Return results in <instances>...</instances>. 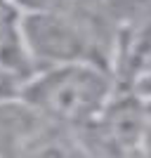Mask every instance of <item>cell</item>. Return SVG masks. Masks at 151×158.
<instances>
[{"label": "cell", "instance_id": "1", "mask_svg": "<svg viewBox=\"0 0 151 158\" xmlns=\"http://www.w3.org/2000/svg\"><path fill=\"white\" fill-rule=\"evenodd\" d=\"M116 92V78L106 66L73 61L36 71L19 102L38 120L78 135L99 118Z\"/></svg>", "mask_w": 151, "mask_h": 158}, {"label": "cell", "instance_id": "4", "mask_svg": "<svg viewBox=\"0 0 151 158\" xmlns=\"http://www.w3.org/2000/svg\"><path fill=\"white\" fill-rule=\"evenodd\" d=\"M12 5H17L24 12V10H36V7H43L45 5V0H10Z\"/></svg>", "mask_w": 151, "mask_h": 158}, {"label": "cell", "instance_id": "2", "mask_svg": "<svg viewBox=\"0 0 151 158\" xmlns=\"http://www.w3.org/2000/svg\"><path fill=\"white\" fill-rule=\"evenodd\" d=\"M19 38L36 71L73 61H92L106 66L83 28L52 7L24 10L19 14Z\"/></svg>", "mask_w": 151, "mask_h": 158}, {"label": "cell", "instance_id": "5", "mask_svg": "<svg viewBox=\"0 0 151 158\" xmlns=\"http://www.w3.org/2000/svg\"><path fill=\"white\" fill-rule=\"evenodd\" d=\"M142 109H144L146 120L151 123V94H144V97H142Z\"/></svg>", "mask_w": 151, "mask_h": 158}, {"label": "cell", "instance_id": "3", "mask_svg": "<svg viewBox=\"0 0 151 158\" xmlns=\"http://www.w3.org/2000/svg\"><path fill=\"white\" fill-rule=\"evenodd\" d=\"M137 158H151V123L149 120H146V127L142 132V139H139Z\"/></svg>", "mask_w": 151, "mask_h": 158}]
</instances>
